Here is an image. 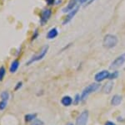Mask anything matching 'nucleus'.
Listing matches in <instances>:
<instances>
[{"mask_svg":"<svg viewBox=\"0 0 125 125\" xmlns=\"http://www.w3.org/2000/svg\"><path fill=\"white\" fill-rule=\"evenodd\" d=\"M39 36V32H38V30H35L34 31V33H33V38H32V40H34V39H36V38Z\"/></svg>","mask_w":125,"mask_h":125,"instance_id":"nucleus-24","label":"nucleus"},{"mask_svg":"<svg viewBox=\"0 0 125 125\" xmlns=\"http://www.w3.org/2000/svg\"><path fill=\"white\" fill-rule=\"evenodd\" d=\"M1 99L4 100V101H8L9 99V93L8 92H3L1 93Z\"/></svg>","mask_w":125,"mask_h":125,"instance_id":"nucleus-16","label":"nucleus"},{"mask_svg":"<svg viewBox=\"0 0 125 125\" xmlns=\"http://www.w3.org/2000/svg\"><path fill=\"white\" fill-rule=\"evenodd\" d=\"M52 15V11L49 9H44L40 15V25H44L48 21Z\"/></svg>","mask_w":125,"mask_h":125,"instance_id":"nucleus-4","label":"nucleus"},{"mask_svg":"<svg viewBox=\"0 0 125 125\" xmlns=\"http://www.w3.org/2000/svg\"><path fill=\"white\" fill-rule=\"evenodd\" d=\"M88 118V112L87 110L83 111L76 120V125H86Z\"/></svg>","mask_w":125,"mask_h":125,"instance_id":"nucleus-6","label":"nucleus"},{"mask_svg":"<svg viewBox=\"0 0 125 125\" xmlns=\"http://www.w3.org/2000/svg\"><path fill=\"white\" fill-rule=\"evenodd\" d=\"M79 2L81 3H88V0H79Z\"/></svg>","mask_w":125,"mask_h":125,"instance_id":"nucleus-26","label":"nucleus"},{"mask_svg":"<svg viewBox=\"0 0 125 125\" xmlns=\"http://www.w3.org/2000/svg\"><path fill=\"white\" fill-rule=\"evenodd\" d=\"M113 87H114V82L112 81H109L104 84V87H103V92L104 94H109L112 92Z\"/></svg>","mask_w":125,"mask_h":125,"instance_id":"nucleus-10","label":"nucleus"},{"mask_svg":"<svg viewBox=\"0 0 125 125\" xmlns=\"http://www.w3.org/2000/svg\"><path fill=\"white\" fill-rule=\"evenodd\" d=\"M118 76V71H114V73L110 74L108 79H109V80H113V79H114V78H117Z\"/></svg>","mask_w":125,"mask_h":125,"instance_id":"nucleus-20","label":"nucleus"},{"mask_svg":"<svg viewBox=\"0 0 125 125\" xmlns=\"http://www.w3.org/2000/svg\"><path fill=\"white\" fill-rule=\"evenodd\" d=\"M58 35V31L57 29H55V28H53V29H50L49 31L48 32L47 34V39L48 40H52V39H54V38H56Z\"/></svg>","mask_w":125,"mask_h":125,"instance_id":"nucleus-11","label":"nucleus"},{"mask_svg":"<svg viewBox=\"0 0 125 125\" xmlns=\"http://www.w3.org/2000/svg\"><path fill=\"white\" fill-rule=\"evenodd\" d=\"M35 118H37V114L36 113H29V114H26L25 117H24V119L27 123L29 122H32L33 121Z\"/></svg>","mask_w":125,"mask_h":125,"instance_id":"nucleus-15","label":"nucleus"},{"mask_svg":"<svg viewBox=\"0 0 125 125\" xmlns=\"http://www.w3.org/2000/svg\"><path fill=\"white\" fill-rule=\"evenodd\" d=\"M61 102H62V104L63 106H66V107H68V106H70L72 104V102H73V99L70 97H68V96H66V97H63L62 98V101H61Z\"/></svg>","mask_w":125,"mask_h":125,"instance_id":"nucleus-14","label":"nucleus"},{"mask_svg":"<svg viewBox=\"0 0 125 125\" xmlns=\"http://www.w3.org/2000/svg\"><path fill=\"white\" fill-rule=\"evenodd\" d=\"M19 61L18 60H13V62L11 63L9 67V71L11 73H14V72L17 71V70L19 69Z\"/></svg>","mask_w":125,"mask_h":125,"instance_id":"nucleus-12","label":"nucleus"},{"mask_svg":"<svg viewBox=\"0 0 125 125\" xmlns=\"http://www.w3.org/2000/svg\"><path fill=\"white\" fill-rule=\"evenodd\" d=\"M78 10H79V7L77 6V8H75L74 9H73L72 11L68 12V15L65 17V19H64L63 22H62V25H67V24L69 23L70 21L73 19V18L74 17V16L76 15V14L78 12Z\"/></svg>","mask_w":125,"mask_h":125,"instance_id":"nucleus-8","label":"nucleus"},{"mask_svg":"<svg viewBox=\"0 0 125 125\" xmlns=\"http://www.w3.org/2000/svg\"><path fill=\"white\" fill-rule=\"evenodd\" d=\"M121 102H122V97L119 95H115L113 97L111 100V104L113 106H118L121 103Z\"/></svg>","mask_w":125,"mask_h":125,"instance_id":"nucleus-13","label":"nucleus"},{"mask_svg":"<svg viewBox=\"0 0 125 125\" xmlns=\"http://www.w3.org/2000/svg\"><path fill=\"white\" fill-rule=\"evenodd\" d=\"M94 1H95V0H90V1H88V3H87V5H89L90 3H92L93 2H94Z\"/></svg>","mask_w":125,"mask_h":125,"instance_id":"nucleus-27","label":"nucleus"},{"mask_svg":"<svg viewBox=\"0 0 125 125\" xmlns=\"http://www.w3.org/2000/svg\"><path fill=\"white\" fill-rule=\"evenodd\" d=\"M48 49H49V46H48V45L43 46L39 53L36 54L35 56H33V57H32L31 59H30L29 61L27 62V66H29V65H31V64L34 63V62L39 61V60H41L42 59H43V58L45 57V56L47 55V53L48 51Z\"/></svg>","mask_w":125,"mask_h":125,"instance_id":"nucleus-1","label":"nucleus"},{"mask_svg":"<svg viewBox=\"0 0 125 125\" xmlns=\"http://www.w3.org/2000/svg\"><path fill=\"white\" fill-rule=\"evenodd\" d=\"M124 62H125V56H118V57H117L116 59L111 63L109 67H110V69H112V70H116L124 65Z\"/></svg>","mask_w":125,"mask_h":125,"instance_id":"nucleus-5","label":"nucleus"},{"mask_svg":"<svg viewBox=\"0 0 125 125\" xmlns=\"http://www.w3.org/2000/svg\"><path fill=\"white\" fill-rule=\"evenodd\" d=\"M109 75H110V73L108 70H101L100 72H98V73H97L95 76H94V79H95L97 82H101L104 80L109 77Z\"/></svg>","mask_w":125,"mask_h":125,"instance_id":"nucleus-7","label":"nucleus"},{"mask_svg":"<svg viewBox=\"0 0 125 125\" xmlns=\"http://www.w3.org/2000/svg\"><path fill=\"white\" fill-rule=\"evenodd\" d=\"M78 1H79V0H69L68 5L62 9V12H63V13H68V12L72 11L73 9H75Z\"/></svg>","mask_w":125,"mask_h":125,"instance_id":"nucleus-9","label":"nucleus"},{"mask_svg":"<svg viewBox=\"0 0 125 125\" xmlns=\"http://www.w3.org/2000/svg\"><path fill=\"white\" fill-rule=\"evenodd\" d=\"M105 125H115V124H114V123L113 122H107L106 124H105Z\"/></svg>","mask_w":125,"mask_h":125,"instance_id":"nucleus-25","label":"nucleus"},{"mask_svg":"<svg viewBox=\"0 0 125 125\" xmlns=\"http://www.w3.org/2000/svg\"><path fill=\"white\" fill-rule=\"evenodd\" d=\"M79 100H80V96L77 94V95L75 96V100H74V104H78V102H79Z\"/></svg>","mask_w":125,"mask_h":125,"instance_id":"nucleus-22","label":"nucleus"},{"mask_svg":"<svg viewBox=\"0 0 125 125\" xmlns=\"http://www.w3.org/2000/svg\"><path fill=\"white\" fill-rule=\"evenodd\" d=\"M5 73H6V70H5L4 66H1V67H0V82L3 79V77H4V76H5Z\"/></svg>","mask_w":125,"mask_h":125,"instance_id":"nucleus-17","label":"nucleus"},{"mask_svg":"<svg viewBox=\"0 0 125 125\" xmlns=\"http://www.w3.org/2000/svg\"><path fill=\"white\" fill-rule=\"evenodd\" d=\"M99 87V85L97 83H92L90 85H88L87 87H85V89L83 91V93L81 96V99L82 101H85L87 98L88 97V96L90 95L93 92H94L95 91H97Z\"/></svg>","mask_w":125,"mask_h":125,"instance_id":"nucleus-3","label":"nucleus"},{"mask_svg":"<svg viewBox=\"0 0 125 125\" xmlns=\"http://www.w3.org/2000/svg\"><path fill=\"white\" fill-rule=\"evenodd\" d=\"M55 0H46V3L48 5H53V3H55Z\"/></svg>","mask_w":125,"mask_h":125,"instance_id":"nucleus-23","label":"nucleus"},{"mask_svg":"<svg viewBox=\"0 0 125 125\" xmlns=\"http://www.w3.org/2000/svg\"><path fill=\"white\" fill-rule=\"evenodd\" d=\"M67 125H73V124H68Z\"/></svg>","mask_w":125,"mask_h":125,"instance_id":"nucleus-28","label":"nucleus"},{"mask_svg":"<svg viewBox=\"0 0 125 125\" xmlns=\"http://www.w3.org/2000/svg\"><path fill=\"white\" fill-rule=\"evenodd\" d=\"M44 123L42 120L38 119V118H35L33 121H32V123L30 124V125H43Z\"/></svg>","mask_w":125,"mask_h":125,"instance_id":"nucleus-18","label":"nucleus"},{"mask_svg":"<svg viewBox=\"0 0 125 125\" xmlns=\"http://www.w3.org/2000/svg\"><path fill=\"white\" fill-rule=\"evenodd\" d=\"M22 86H23V83H22L21 82H18V83H17V85L15 86V88H14V90H15V91H17V90L20 89V88L22 87Z\"/></svg>","mask_w":125,"mask_h":125,"instance_id":"nucleus-21","label":"nucleus"},{"mask_svg":"<svg viewBox=\"0 0 125 125\" xmlns=\"http://www.w3.org/2000/svg\"><path fill=\"white\" fill-rule=\"evenodd\" d=\"M8 104V101H4V100H2L0 101V110H3L5 109V108L7 107Z\"/></svg>","mask_w":125,"mask_h":125,"instance_id":"nucleus-19","label":"nucleus"},{"mask_svg":"<svg viewBox=\"0 0 125 125\" xmlns=\"http://www.w3.org/2000/svg\"><path fill=\"white\" fill-rule=\"evenodd\" d=\"M117 44H118V38L114 35H107L104 36V41H103V45L107 49L114 48Z\"/></svg>","mask_w":125,"mask_h":125,"instance_id":"nucleus-2","label":"nucleus"}]
</instances>
